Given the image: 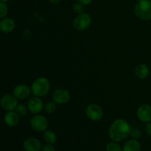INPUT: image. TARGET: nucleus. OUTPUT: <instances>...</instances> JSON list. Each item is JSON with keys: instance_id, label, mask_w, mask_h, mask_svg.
<instances>
[{"instance_id": "obj_1", "label": "nucleus", "mask_w": 151, "mask_h": 151, "mask_svg": "<svg viewBox=\"0 0 151 151\" xmlns=\"http://www.w3.org/2000/svg\"><path fill=\"white\" fill-rule=\"evenodd\" d=\"M131 128L128 121L123 119H116L111 124L109 130V138L112 141L119 142L130 136Z\"/></svg>"}, {"instance_id": "obj_2", "label": "nucleus", "mask_w": 151, "mask_h": 151, "mask_svg": "<svg viewBox=\"0 0 151 151\" xmlns=\"http://www.w3.org/2000/svg\"><path fill=\"white\" fill-rule=\"evenodd\" d=\"M31 92L35 97H44L50 90V83L47 78L40 77L36 78L31 85Z\"/></svg>"}, {"instance_id": "obj_3", "label": "nucleus", "mask_w": 151, "mask_h": 151, "mask_svg": "<svg viewBox=\"0 0 151 151\" xmlns=\"http://www.w3.org/2000/svg\"><path fill=\"white\" fill-rule=\"evenodd\" d=\"M134 13L137 17L141 20L151 19V0H141L136 4Z\"/></svg>"}, {"instance_id": "obj_4", "label": "nucleus", "mask_w": 151, "mask_h": 151, "mask_svg": "<svg viewBox=\"0 0 151 151\" xmlns=\"http://www.w3.org/2000/svg\"><path fill=\"white\" fill-rule=\"evenodd\" d=\"M91 22H92V19L88 13H82L78 14L75 17L72 25L76 30L84 31L89 27Z\"/></svg>"}, {"instance_id": "obj_5", "label": "nucleus", "mask_w": 151, "mask_h": 151, "mask_svg": "<svg viewBox=\"0 0 151 151\" xmlns=\"http://www.w3.org/2000/svg\"><path fill=\"white\" fill-rule=\"evenodd\" d=\"M86 114L90 120L97 122L102 119L104 113L103 109L99 105L96 103H91L86 107Z\"/></svg>"}, {"instance_id": "obj_6", "label": "nucleus", "mask_w": 151, "mask_h": 151, "mask_svg": "<svg viewBox=\"0 0 151 151\" xmlns=\"http://www.w3.org/2000/svg\"><path fill=\"white\" fill-rule=\"evenodd\" d=\"M30 126L37 132L45 131L48 127V119L41 114H36L30 119Z\"/></svg>"}, {"instance_id": "obj_7", "label": "nucleus", "mask_w": 151, "mask_h": 151, "mask_svg": "<svg viewBox=\"0 0 151 151\" xmlns=\"http://www.w3.org/2000/svg\"><path fill=\"white\" fill-rule=\"evenodd\" d=\"M52 98L57 105H63L67 103L70 100L71 94L68 90L60 88L53 91Z\"/></svg>"}, {"instance_id": "obj_8", "label": "nucleus", "mask_w": 151, "mask_h": 151, "mask_svg": "<svg viewBox=\"0 0 151 151\" xmlns=\"http://www.w3.org/2000/svg\"><path fill=\"white\" fill-rule=\"evenodd\" d=\"M18 99L11 94H6L1 97L0 100L1 107L7 111H14L18 106Z\"/></svg>"}, {"instance_id": "obj_9", "label": "nucleus", "mask_w": 151, "mask_h": 151, "mask_svg": "<svg viewBox=\"0 0 151 151\" xmlns=\"http://www.w3.org/2000/svg\"><path fill=\"white\" fill-rule=\"evenodd\" d=\"M27 106L29 111L34 114H38L44 109V104L43 100L39 97H35V96L29 99Z\"/></svg>"}, {"instance_id": "obj_10", "label": "nucleus", "mask_w": 151, "mask_h": 151, "mask_svg": "<svg viewBox=\"0 0 151 151\" xmlns=\"http://www.w3.org/2000/svg\"><path fill=\"white\" fill-rule=\"evenodd\" d=\"M138 119L143 122H151V106L147 103L141 105L137 111Z\"/></svg>"}, {"instance_id": "obj_11", "label": "nucleus", "mask_w": 151, "mask_h": 151, "mask_svg": "<svg viewBox=\"0 0 151 151\" xmlns=\"http://www.w3.org/2000/svg\"><path fill=\"white\" fill-rule=\"evenodd\" d=\"M13 93L18 100H22L29 97L31 94V89L25 84H19L14 87Z\"/></svg>"}, {"instance_id": "obj_12", "label": "nucleus", "mask_w": 151, "mask_h": 151, "mask_svg": "<svg viewBox=\"0 0 151 151\" xmlns=\"http://www.w3.org/2000/svg\"><path fill=\"white\" fill-rule=\"evenodd\" d=\"M23 147L25 151H41L42 149L41 143L36 138H28L24 140Z\"/></svg>"}, {"instance_id": "obj_13", "label": "nucleus", "mask_w": 151, "mask_h": 151, "mask_svg": "<svg viewBox=\"0 0 151 151\" xmlns=\"http://www.w3.org/2000/svg\"><path fill=\"white\" fill-rule=\"evenodd\" d=\"M16 28V22L11 18H4L0 21V31L4 33H10Z\"/></svg>"}, {"instance_id": "obj_14", "label": "nucleus", "mask_w": 151, "mask_h": 151, "mask_svg": "<svg viewBox=\"0 0 151 151\" xmlns=\"http://www.w3.org/2000/svg\"><path fill=\"white\" fill-rule=\"evenodd\" d=\"M20 116L14 111H7L4 114V121L6 125L9 127H15L19 124Z\"/></svg>"}, {"instance_id": "obj_15", "label": "nucleus", "mask_w": 151, "mask_h": 151, "mask_svg": "<svg viewBox=\"0 0 151 151\" xmlns=\"http://www.w3.org/2000/svg\"><path fill=\"white\" fill-rule=\"evenodd\" d=\"M135 74L136 76L139 79H145L150 74V69H149L148 66L145 63H140V64L137 65L135 69Z\"/></svg>"}, {"instance_id": "obj_16", "label": "nucleus", "mask_w": 151, "mask_h": 151, "mask_svg": "<svg viewBox=\"0 0 151 151\" xmlns=\"http://www.w3.org/2000/svg\"><path fill=\"white\" fill-rule=\"evenodd\" d=\"M122 151H141V145L137 139H131L124 144Z\"/></svg>"}, {"instance_id": "obj_17", "label": "nucleus", "mask_w": 151, "mask_h": 151, "mask_svg": "<svg viewBox=\"0 0 151 151\" xmlns=\"http://www.w3.org/2000/svg\"><path fill=\"white\" fill-rule=\"evenodd\" d=\"M44 139L47 144H55L57 141V135L50 130H46L44 134Z\"/></svg>"}, {"instance_id": "obj_18", "label": "nucleus", "mask_w": 151, "mask_h": 151, "mask_svg": "<svg viewBox=\"0 0 151 151\" xmlns=\"http://www.w3.org/2000/svg\"><path fill=\"white\" fill-rule=\"evenodd\" d=\"M56 103L54 101H50L47 102L44 106V111L46 113L49 114H52L55 113L57 109V106Z\"/></svg>"}, {"instance_id": "obj_19", "label": "nucleus", "mask_w": 151, "mask_h": 151, "mask_svg": "<svg viewBox=\"0 0 151 151\" xmlns=\"http://www.w3.org/2000/svg\"><path fill=\"white\" fill-rule=\"evenodd\" d=\"M106 151H122V148L116 142L112 141L108 143L106 147Z\"/></svg>"}, {"instance_id": "obj_20", "label": "nucleus", "mask_w": 151, "mask_h": 151, "mask_svg": "<svg viewBox=\"0 0 151 151\" xmlns=\"http://www.w3.org/2000/svg\"><path fill=\"white\" fill-rule=\"evenodd\" d=\"M28 111L29 110H28L27 106H26L24 104H18L16 109H15V111H16L20 116H26Z\"/></svg>"}, {"instance_id": "obj_21", "label": "nucleus", "mask_w": 151, "mask_h": 151, "mask_svg": "<svg viewBox=\"0 0 151 151\" xmlns=\"http://www.w3.org/2000/svg\"><path fill=\"white\" fill-rule=\"evenodd\" d=\"M8 7L5 2L0 1V19H2L8 14Z\"/></svg>"}, {"instance_id": "obj_22", "label": "nucleus", "mask_w": 151, "mask_h": 151, "mask_svg": "<svg viewBox=\"0 0 151 151\" xmlns=\"http://www.w3.org/2000/svg\"><path fill=\"white\" fill-rule=\"evenodd\" d=\"M130 137L132 139H138L141 138L142 133L141 131L139 129H137V128L131 129V133H130Z\"/></svg>"}, {"instance_id": "obj_23", "label": "nucleus", "mask_w": 151, "mask_h": 151, "mask_svg": "<svg viewBox=\"0 0 151 151\" xmlns=\"http://www.w3.org/2000/svg\"><path fill=\"white\" fill-rule=\"evenodd\" d=\"M72 8H73V10L78 14H80V13H82L83 11V4H81L80 2L75 3L72 6Z\"/></svg>"}, {"instance_id": "obj_24", "label": "nucleus", "mask_w": 151, "mask_h": 151, "mask_svg": "<svg viewBox=\"0 0 151 151\" xmlns=\"http://www.w3.org/2000/svg\"><path fill=\"white\" fill-rule=\"evenodd\" d=\"M42 151H55L54 145L52 144H47L43 147Z\"/></svg>"}, {"instance_id": "obj_25", "label": "nucleus", "mask_w": 151, "mask_h": 151, "mask_svg": "<svg viewBox=\"0 0 151 151\" xmlns=\"http://www.w3.org/2000/svg\"><path fill=\"white\" fill-rule=\"evenodd\" d=\"M145 131L149 137H151V122H147L145 126Z\"/></svg>"}, {"instance_id": "obj_26", "label": "nucleus", "mask_w": 151, "mask_h": 151, "mask_svg": "<svg viewBox=\"0 0 151 151\" xmlns=\"http://www.w3.org/2000/svg\"><path fill=\"white\" fill-rule=\"evenodd\" d=\"M78 1L82 4L83 5H89L90 4H91L93 0H78Z\"/></svg>"}, {"instance_id": "obj_27", "label": "nucleus", "mask_w": 151, "mask_h": 151, "mask_svg": "<svg viewBox=\"0 0 151 151\" xmlns=\"http://www.w3.org/2000/svg\"><path fill=\"white\" fill-rule=\"evenodd\" d=\"M49 1L53 4H58L59 3H60L61 0H49Z\"/></svg>"}, {"instance_id": "obj_28", "label": "nucleus", "mask_w": 151, "mask_h": 151, "mask_svg": "<svg viewBox=\"0 0 151 151\" xmlns=\"http://www.w3.org/2000/svg\"><path fill=\"white\" fill-rule=\"evenodd\" d=\"M10 0H0V1H2V2H7V1H9Z\"/></svg>"}, {"instance_id": "obj_29", "label": "nucleus", "mask_w": 151, "mask_h": 151, "mask_svg": "<svg viewBox=\"0 0 151 151\" xmlns=\"http://www.w3.org/2000/svg\"><path fill=\"white\" fill-rule=\"evenodd\" d=\"M137 1H141V0H137Z\"/></svg>"}]
</instances>
